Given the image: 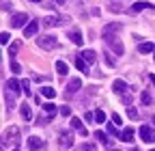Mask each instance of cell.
Returning a JSON list of instances; mask_svg holds the SVG:
<instances>
[{
  "label": "cell",
  "mask_w": 155,
  "mask_h": 151,
  "mask_svg": "<svg viewBox=\"0 0 155 151\" xmlns=\"http://www.w3.org/2000/svg\"><path fill=\"white\" fill-rule=\"evenodd\" d=\"M134 134H136V132H134L131 127H125V129L121 132V140H123V143H134Z\"/></svg>",
  "instance_id": "13"
},
{
  "label": "cell",
  "mask_w": 155,
  "mask_h": 151,
  "mask_svg": "<svg viewBox=\"0 0 155 151\" xmlns=\"http://www.w3.org/2000/svg\"><path fill=\"white\" fill-rule=\"evenodd\" d=\"M26 24H28V15L26 13H15L11 17V28H22Z\"/></svg>",
  "instance_id": "5"
},
{
  "label": "cell",
  "mask_w": 155,
  "mask_h": 151,
  "mask_svg": "<svg viewBox=\"0 0 155 151\" xmlns=\"http://www.w3.org/2000/svg\"><path fill=\"white\" fill-rule=\"evenodd\" d=\"M153 123H155V115H153Z\"/></svg>",
  "instance_id": "40"
},
{
  "label": "cell",
  "mask_w": 155,
  "mask_h": 151,
  "mask_svg": "<svg viewBox=\"0 0 155 151\" xmlns=\"http://www.w3.org/2000/svg\"><path fill=\"white\" fill-rule=\"evenodd\" d=\"M131 151H138V149H131Z\"/></svg>",
  "instance_id": "41"
},
{
  "label": "cell",
  "mask_w": 155,
  "mask_h": 151,
  "mask_svg": "<svg viewBox=\"0 0 155 151\" xmlns=\"http://www.w3.org/2000/svg\"><path fill=\"white\" fill-rule=\"evenodd\" d=\"M112 121H114V123H116V125H121V123H123V119H121V117H119V115H112Z\"/></svg>",
  "instance_id": "34"
},
{
  "label": "cell",
  "mask_w": 155,
  "mask_h": 151,
  "mask_svg": "<svg viewBox=\"0 0 155 151\" xmlns=\"http://www.w3.org/2000/svg\"><path fill=\"white\" fill-rule=\"evenodd\" d=\"M7 140H9L13 147H17V145H19V127H17V125L7 127Z\"/></svg>",
  "instance_id": "3"
},
{
  "label": "cell",
  "mask_w": 155,
  "mask_h": 151,
  "mask_svg": "<svg viewBox=\"0 0 155 151\" xmlns=\"http://www.w3.org/2000/svg\"><path fill=\"white\" fill-rule=\"evenodd\" d=\"M144 9L155 11V7H153V5H149V2H134V5H131V13H138V11H144Z\"/></svg>",
  "instance_id": "11"
},
{
  "label": "cell",
  "mask_w": 155,
  "mask_h": 151,
  "mask_svg": "<svg viewBox=\"0 0 155 151\" xmlns=\"http://www.w3.org/2000/svg\"><path fill=\"white\" fill-rule=\"evenodd\" d=\"M9 91L13 95H19V82L17 80H9Z\"/></svg>",
  "instance_id": "21"
},
{
  "label": "cell",
  "mask_w": 155,
  "mask_h": 151,
  "mask_svg": "<svg viewBox=\"0 0 155 151\" xmlns=\"http://www.w3.org/2000/svg\"><path fill=\"white\" fill-rule=\"evenodd\" d=\"M80 56L86 63H95L97 61V52H93V50H84V52H80Z\"/></svg>",
  "instance_id": "15"
},
{
  "label": "cell",
  "mask_w": 155,
  "mask_h": 151,
  "mask_svg": "<svg viewBox=\"0 0 155 151\" xmlns=\"http://www.w3.org/2000/svg\"><path fill=\"white\" fill-rule=\"evenodd\" d=\"M43 147H45V143H43L41 138H37V136H30V138H28V149L39 151V149H43Z\"/></svg>",
  "instance_id": "9"
},
{
  "label": "cell",
  "mask_w": 155,
  "mask_h": 151,
  "mask_svg": "<svg viewBox=\"0 0 155 151\" xmlns=\"http://www.w3.org/2000/svg\"><path fill=\"white\" fill-rule=\"evenodd\" d=\"M22 89H24V93L30 97V86H28V82H22Z\"/></svg>",
  "instance_id": "32"
},
{
  "label": "cell",
  "mask_w": 155,
  "mask_h": 151,
  "mask_svg": "<svg viewBox=\"0 0 155 151\" xmlns=\"http://www.w3.org/2000/svg\"><path fill=\"white\" fill-rule=\"evenodd\" d=\"M95 136H97V140H99L101 145H108V136L104 134V132H95Z\"/></svg>",
  "instance_id": "28"
},
{
  "label": "cell",
  "mask_w": 155,
  "mask_h": 151,
  "mask_svg": "<svg viewBox=\"0 0 155 151\" xmlns=\"http://www.w3.org/2000/svg\"><path fill=\"white\" fill-rule=\"evenodd\" d=\"M149 80H151V84H153V86H155V76H153V73H151V76H149Z\"/></svg>",
  "instance_id": "37"
},
{
  "label": "cell",
  "mask_w": 155,
  "mask_h": 151,
  "mask_svg": "<svg viewBox=\"0 0 155 151\" xmlns=\"http://www.w3.org/2000/svg\"><path fill=\"white\" fill-rule=\"evenodd\" d=\"M80 86H82V80H80V78H73V80H69V82H67V93H75V91H80Z\"/></svg>",
  "instance_id": "12"
},
{
  "label": "cell",
  "mask_w": 155,
  "mask_h": 151,
  "mask_svg": "<svg viewBox=\"0 0 155 151\" xmlns=\"http://www.w3.org/2000/svg\"><path fill=\"white\" fill-rule=\"evenodd\" d=\"M61 22H63V17H45V20H43L45 26H56V24H61Z\"/></svg>",
  "instance_id": "20"
},
{
  "label": "cell",
  "mask_w": 155,
  "mask_h": 151,
  "mask_svg": "<svg viewBox=\"0 0 155 151\" xmlns=\"http://www.w3.org/2000/svg\"><path fill=\"white\" fill-rule=\"evenodd\" d=\"M138 52H140V54H149V52H155V43H151V41H142V43L138 45Z\"/></svg>",
  "instance_id": "14"
},
{
  "label": "cell",
  "mask_w": 155,
  "mask_h": 151,
  "mask_svg": "<svg viewBox=\"0 0 155 151\" xmlns=\"http://www.w3.org/2000/svg\"><path fill=\"white\" fill-rule=\"evenodd\" d=\"M104 39L110 43V48L114 50V54H116V56H123V54H125V48H123V43H121L119 39H112L108 32H104Z\"/></svg>",
  "instance_id": "2"
},
{
  "label": "cell",
  "mask_w": 155,
  "mask_h": 151,
  "mask_svg": "<svg viewBox=\"0 0 155 151\" xmlns=\"http://www.w3.org/2000/svg\"><path fill=\"white\" fill-rule=\"evenodd\" d=\"M32 2H41V0H32Z\"/></svg>",
  "instance_id": "38"
},
{
  "label": "cell",
  "mask_w": 155,
  "mask_h": 151,
  "mask_svg": "<svg viewBox=\"0 0 155 151\" xmlns=\"http://www.w3.org/2000/svg\"><path fill=\"white\" fill-rule=\"evenodd\" d=\"M108 134H112V136H116V134H119V132H116V123H114V121L108 125ZM119 136H121V134H119Z\"/></svg>",
  "instance_id": "29"
},
{
  "label": "cell",
  "mask_w": 155,
  "mask_h": 151,
  "mask_svg": "<svg viewBox=\"0 0 155 151\" xmlns=\"http://www.w3.org/2000/svg\"><path fill=\"white\" fill-rule=\"evenodd\" d=\"M82 149H84V151H95V147H93V145H84Z\"/></svg>",
  "instance_id": "36"
},
{
  "label": "cell",
  "mask_w": 155,
  "mask_h": 151,
  "mask_svg": "<svg viewBox=\"0 0 155 151\" xmlns=\"http://www.w3.org/2000/svg\"><path fill=\"white\" fill-rule=\"evenodd\" d=\"M138 132H140V138H142L144 143H155V129H153V127H149V125H142Z\"/></svg>",
  "instance_id": "6"
},
{
  "label": "cell",
  "mask_w": 155,
  "mask_h": 151,
  "mask_svg": "<svg viewBox=\"0 0 155 151\" xmlns=\"http://www.w3.org/2000/svg\"><path fill=\"white\" fill-rule=\"evenodd\" d=\"M104 59H106V63H108L110 67H114V65H116V59H114L110 52H106V54H104Z\"/></svg>",
  "instance_id": "26"
},
{
  "label": "cell",
  "mask_w": 155,
  "mask_h": 151,
  "mask_svg": "<svg viewBox=\"0 0 155 151\" xmlns=\"http://www.w3.org/2000/svg\"><path fill=\"white\" fill-rule=\"evenodd\" d=\"M127 117H129L131 121H136L140 115H138V110H136V108H131V106H129V108H127Z\"/></svg>",
  "instance_id": "25"
},
{
  "label": "cell",
  "mask_w": 155,
  "mask_h": 151,
  "mask_svg": "<svg viewBox=\"0 0 155 151\" xmlns=\"http://www.w3.org/2000/svg\"><path fill=\"white\" fill-rule=\"evenodd\" d=\"M149 151H155V149H149Z\"/></svg>",
  "instance_id": "42"
},
{
  "label": "cell",
  "mask_w": 155,
  "mask_h": 151,
  "mask_svg": "<svg viewBox=\"0 0 155 151\" xmlns=\"http://www.w3.org/2000/svg\"><path fill=\"white\" fill-rule=\"evenodd\" d=\"M56 2H65V0H56Z\"/></svg>",
  "instance_id": "39"
},
{
  "label": "cell",
  "mask_w": 155,
  "mask_h": 151,
  "mask_svg": "<svg viewBox=\"0 0 155 151\" xmlns=\"http://www.w3.org/2000/svg\"><path fill=\"white\" fill-rule=\"evenodd\" d=\"M75 67H78V71H82V73H88V65H86V61L82 59V56H78V61H75Z\"/></svg>",
  "instance_id": "18"
},
{
  "label": "cell",
  "mask_w": 155,
  "mask_h": 151,
  "mask_svg": "<svg viewBox=\"0 0 155 151\" xmlns=\"http://www.w3.org/2000/svg\"><path fill=\"white\" fill-rule=\"evenodd\" d=\"M43 110H45V112H50V117H52L54 112H56V106H54L52 102H48V104H43Z\"/></svg>",
  "instance_id": "27"
},
{
  "label": "cell",
  "mask_w": 155,
  "mask_h": 151,
  "mask_svg": "<svg viewBox=\"0 0 155 151\" xmlns=\"http://www.w3.org/2000/svg\"><path fill=\"white\" fill-rule=\"evenodd\" d=\"M37 30H39V22L32 20V22H28V24L24 26V37H26V39H28V37H35Z\"/></svg>",
  "instance_id": "7"
},
{
  "label": "cell",
  "mask_w": 155,
  "mask_h": 151,
  "mask_svg": "<svg viewBox=\"0 0 155 151\" xmlns=\"http://www.w3.org/2000/svg\"><path fill=\"white\" fill-rule=\"evenodd\" d=\"M58 143H61L63 149H69V147L73 145V132L63 129V132H61V136H58Z\"/></svg>",
  "instance_id": "4"
},
{
  "label": "cell",
  "mask_w": 155,
  "mask_h": 151,
  "mask_svg": "<svg viewBox=\"0 0 155 151\" xmlns=\"http://www.w3.org/2000/svg\"><path fill=\"white\" fill-rule=\"evenodd\" d=\"M114 151H116V149H114Z\"/></svg>",
  "instance_id": "43"
},
{
  "label": "cell",
  "mask_w": 155,
  "mask_h": 151,
  "mask_svg": "<svg viewBox=\"0 0 155 151\" xmlns=\"http://www.w3.org/2000/svg\"><path fill=\"white\" fill-rule=\"evenodd\" d=\"M95 123H106V112L104 110H97L95 112Z\"/></svg>",
  "instance_id": "23"
},
{
  "label": "cell",
  "mask_w": 155,
  "mask_h": 151,
  "mask_svg": "<svg viewBox=\"0 0 155 151\" xmlns=\"http://www.w3.org/2000/svg\"><path fill=\"white\" fill-rule=\"evenodd\" d=\"M67 35H69V39H71L73 43H78V45H82V41H84V39H82V32H78V30H69Z\"/></svg>",
  "instance_id": "16"
},
{
  "label": "cell",
  "mask_w": 155,
  "mask_h": 151,
  "mask_svg": "<svg viewBox=\"0 0 155 151\" xmlns=\"http://www.w3.org/2000/svg\"><path fill=\"white\" fill-rule=\"evenodd\" d=\"M17 48H19V43L15 41V43H11V48H9V52H11V54H15V52H17Z\"/></svg>",
  "instance_id": "33"
},
{
  "label": "cell",
  "mask_w": 155,
  "mask_h": 151,
  "mask_svg": "<svg viewBox=\"0 0 155 151\" xmlns=\"http://www.w3.org/2000/svg\"><path fill=\"white\" fill-rule=\"evenodd\" d=\"M56 71L61 73V76H67V73H69V67H67V63H63V61H56Z\"/></svg>",
  "instance_id": "19"
},
{
  "label": "cell",
  "mask_w": 155,
  "mask_h": 151,
  "mask_svg": "<svg viewBox=\"0 0 155 151\" xmlns=\"http://www.w3.org/2000/svg\"><path fill=\"white\" fill-rule=\"evenodd\" d=\"M41 95H43V97H54L56 93H54L52 86H43V89H41Z\"/></svg>",
  "instance_id": "24"
},
{
  "label": "cell",
  "mask_w": 155,
  "mask_h": 151,
  "mask_svg": "<svg viewBox=\"0 0 155 151\" xmlns=\"http://www.w3.org/2000/svg\"><path fill=\"white\" fill-rule=\"evenodd\" d=\"M19 112H22V119L24 121H30L32 119V108L28 106V102H24L22 106H19Z\"/></svg>",
  "instance_id": "10"
},
{
  "label": "cell",
  "mask_w": 155,
  "mask_h": 151,
  "mask_svg": "<svg viewBox=\"0 0 155 151\" xmlns=\"http://www.w3.org/2000/svg\"><path fill=\"white\" fill-rule=\"evenodd\" d=\"M140 102H142L144 106H151V104H153V97L149 95V91H142V95H140Z\"/></svg>",
  "instance_id": "22"
},
{
  "label": "cell",
  "mask_w": 155,
  "mask_h": 151,
  "mask_svg": "<svg viewBox=\"0 0 155 151\" xmlns=\"http://www.w3.org/2000/svg\"><path fill=\"white\" fill-rule=\"evenodd\" d=\"M71 127L80 132V136H88V129L84 127V123H82L80 119H78V117H73V119H71Z\"/></svg>",
  "instance_id": "8"
},
{
  "label": "cell",
  "mask_w": 155,
  "mask_h": 151,
  "mask_svg": "<svg viewBox=\"0 0 155 151\" xmlns=\"http://www.w3.org/2000/svg\"><path fill=\"white\" fill-rule=\"evenodd\" d=\"M2 43H5V45L9 43V32H2Z\"/></svg>",
  "instance_id": "35"
},
{
  "label": "cell",
  "mask_w": 155,
  "mask_h": 151,
  "mask_svg": "<svg viewBox=\"0 0 155 151\" xmlns=\"http://www.w3.org/2000/svg\"><path fill=\"white\" fill-rule=\"evenodd\" d=\"M37 45L41 48V50H54V48H56V37H54V35H45V37H39Z\"/></svg>",
  "instance_id": "1"
},
{
  "label": "cell",
  "mask_w": 155,
  "mask_h": 151,
  "mask_svg": "<svg viewBox=\"0 0 155 151\" xmlns=\"http://www.w3.org/2000/svg\"><path fill=\"white\" fill-rule=\"evenodd\" d=\"M61 112H63V117H67V115H71V108H69V106H63Z\"/></svg>",
  "instance_id": "31"
},
{
  "label": "cell",
  "mask_w": 155,
  "mask_h": 151,
  "mask_svg": "<svg viewBox=\"0 0 155 151\" xmlns=\"http://www.w3.org/2000/svg\"><path fill=\"white\" fill-rule=\"evenodd\" d=\"M127 89H129V86H127L125 80H114V91H116V93H127Z\"/></svg>",
  "instance_id": "17"
},
{
  "label": "cell",
  "mask_w": 155,
  "mask_h": 151,
  "mask_svg": "<svg viewBox=\"0 0 155 151\" xmlns=\"http://www.w3.org/2000/svg\"><path fill=\"white\" fill-rule=\"evenodd\" d=\"M11 71H13V73H19V71H22V67H19V63L11 61Z\"/></svg>",
  "instance_id": "30"
}]
</instances>
